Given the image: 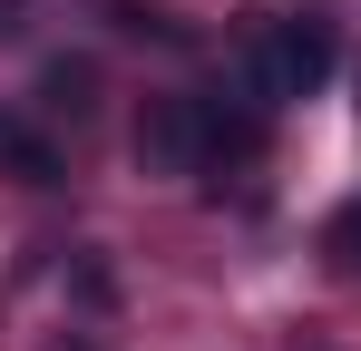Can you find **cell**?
Segmentation results:
<instances>
[{
    "mask_svg": "<svg viewBox=\"0 0 361 351\" xmlns=\"http://www.w3.org/2000/svg\"><path fill=\"white\" fill-rule=\"evenodd\" d=\"M322 78H332V20L322 10H283L254 39V88L264 98H312Z\"/></svg>",
    "mask_w": 361,
    "mask_h": 351,
    "instance_id": "6da1fadb",
    "label": "cell"
},
{
    "mask_svg": "<svg viewBox=\"0 0 361 351\" xmlns=\"http://www.w3.org/2000/svg\"><path fill=\"white\" fill-rule=\"evenodd\" d=\"M137 166H157V176H195V166H215L205 98H157V108L137 117Z\"/></svg>",
    "mask_w": 361,
    "mask_h": 351,
    "instance_id": "7a4b0ae2",
    "label": "cell"
},
{
    "mask_svg": "<svg viewBox=\"0 0 361 351\" xmlns=\"http://www.w3.org/2000/svg\"><path fill=\"white\" fill-rule=\"evenodd\" d=\"M0 166L20 176V185H59V147H49L39 127H20V117H0Z\"/></svg>",
    "mask_w": 361,
    "mask_h": 351,
    "instance_id": "3957f363",
    "label": "cell"
},
{
    "mask_svg": "<svg viewBox=\"0 0 361 351\" xmlns=\"http://www.w3.org/2000/svg\"><path fill=\"white\" fill-rule=\"evenodd\" d=\"M39 98L59 117H88L98 108V68H88V58H49V68H39Z\"/></svg>",
    "mask_w": 361,
    "mask_h": 351,
    "instance_id": "277c9868",
    "label": "cell"
},
{
    "mask_svg": "<svg viewBox=\"0 0 361 351\" xmlns=\"http://www.w3.org/2000/svg\"><path fill=\"white\" fill-rule=\"evenodd\" d=\"M322 254H332L342 273H361V195L342 205V215H332V225H322Z\"/></svg>",
    "mask_w": 361,
    "mask_h": 351,
    "instance_id": "5b68a950",
    "label": "cell"
}]
</instances>
